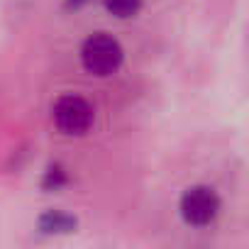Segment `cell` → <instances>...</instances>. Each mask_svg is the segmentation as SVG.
Wrapping results in <instances>:
<instances>
[{"label":"cell","mask_w":249,"mask_h":249,"mask_svg":"<svg viewBox=\"0 0 249 249\" xmlns=\"http://www.w3.org/2000/svg\"><path fill=\"white\" fill-rule=\"evenodd\" d=\"M54 122L64 135H83L93 124V107L81 95H64L54 103Z\"/></svg>","instance_id":"cell-3"},{"label":"cell","mask_w":249,"mask_h":249,"mask_svg":"<svg viewBox=\"0 0 249 249\" xmlns=\"http://www.w3.org/2000/svg\"><path fill=\"white\" fill-rule=\"evenodd\" d=\"M83 69L93 76H110L122 64V47L110 35H93L83 42L81 49Z\"/></svg>","instance_id":"cell-1"},{"label":"cell","mask_w":249,"mask_h":249,"mask_svg":"<svg viewBox=\"0 0 249 249\" xmlns=\"http://www.w3.org/2000/svg\"><path fill=\"white\" fill-rule=\"evenodd\" d=\"M103 5L115 18H132L140 13L142 0H103Z\"/></svg>","instance_id":"cell-5"},{"label":"cell","mask_w":249,"mask_h":249,"mask_svg":"<svg viewBox=\"0 0 249 249\" xmlns=\"http://www.w3.org/2000/svg\"><path fill=\"white\" fill-rule=\"evenodd\" d=\"M178 210H181V217L188 225L205 227V225H210L217 217V213H220V198L208 186H193V188H188L181 196Z\"/></svg>","instance_id":"cell-2"},{"label":"cell","mask_w":249,"mask_h":249,"mask_svg":"<svg viewBox=\"0 0 249 249\" xmlns=\"http://www.w3.org/2000/svg\"><path fill=\"white\" fill-rule=\"evenodd\" d=\"M64 183H66V176H64L61 169H49L47 171V178H44V186L47 188H61Z\"/></svg>","instance_id":"cell-6"},{"label":"cell","mask_w":249,"mask_h":249,"mask_svg":"<svg viewBox=\"0 0 249 249\" xmlns=\"http://www.w3.org/2000/svg\"><path fill=\"white\" fill-rule=\"evenodd\" d=\"M83 3H86V0H66V8H73V10H76V8H81Z\"/></svg>","instance_id":"cell-7"},{"label":"cell","mask_w":249,"mask_h":249,"mask_svg":"<svg viewBox=\"0 0 249 249\" xmlns=\"http://www.w3.org/2000/svg\"><path fill=\"white\" fill-rule=\"evenodd\" d=\"M39 227L44 232H71L76 227V220L71 215H64V213H47L39 220Z\"/></svg>","instance_id":"cell-4"}]
</instances>
